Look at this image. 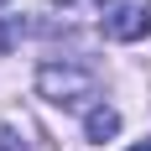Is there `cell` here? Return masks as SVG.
<instances>
[{
  "label": "cell",
  "mask_w": 151,
  "mask_h": 151,
  "mask_svg": "<svg viewBox=\"0 0 151 151\" xmlns=\"http://www.w3.org/2000/svg\"><path fill=\"white\" fill-rule=\"evenodd\" d=\"M83 130H89V141H94V146H104V141L120 130V115H115V109H89Z\"/></svg>",
  "instance_id": "cell-3"
},
{
  "label": "cell",
  "mask_w": 151,
  "mask_h": 151,
  "mask_svg": "<svg viewBox=\"0 0 151 151\" xmlns=\"http://www.w3.org/2000/svg\"><path fill=\"white\" fill-rule=\"evenodd\" d=\"M130 151H151V141H146V146H130Z\"/></svg>",
  "instance_id": "cell-5"
},
{
  "label": "cell",
  "mask_w": 151,
  "mask_h": 151,
  "mask_svg": "<svg viewBox=\"0 0 151 151\" xmlns=\"http://www.w3.org/2000/svg\"><path fill=\"white\" fill-rule=\"evenodd\" d=\"M37 94L42 99H52V104L63 109H78V104H89L94 99V73L83 68V63H47L42 73H37Z\"/></svg>",
  "instance_id": "cell-1"
},
{
  "label": "cell",
  "mask_w": 151,
  "mask_h": 151,
  "mask_svg": "<svg viewBox=\"0 0 151 151\" xmlns=\"http://www.w3.org/2000/svg\"><path fill=\"white\" fill-rule=\"evenodd\" d=\"M99 31L109 42H141L151 31V5L146 0H99Z\"/></svg>",
  "instance_id": "cell-2"
},
{
  "label": "cell",
  "mask_w": 151,
  "mask_h": 151,
  "mask_svg": "<svg viewBox=\"0 0 151 151\" xmlns=\"http://www.w3.org/2000/svg\"><path fill=\"white\" fill-rule=\"evenodd\" d=\"M0 5H5V0H0Z\"/></svg>",
  "instance_id": "cell-6"
},
{
  "label": "cell",
  "mask_w": 151,
  "mask_h": 151,
  "mask_svg": "<svg viewBox=\"0 0 151 151\" xmlns=\"http://www.w3.org/2000/svg\"><path fill=\"white\" fill-rule=\"evenodd\" d=\"M0 151H21V141H16V130H0Z\"/></svg>",
  "instance_id": "cell-4"
}]
</instances>
